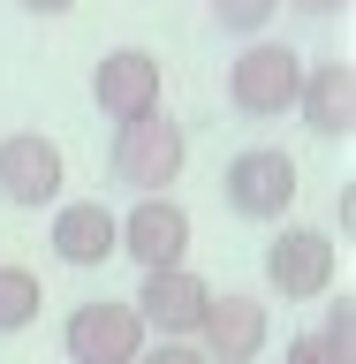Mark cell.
Listing matches in <instances>:
<instances>
[{
    "label": "cell",
    "mask_w": 356,
    "mask_h": 364,
    "mask_svg": "<svg viewBox=\"0 0 356 364\" xmlns=\"http://www.w3.org/2000/svg\"><path fill=\"white\" fill-rule=\"evenodd\" d=\"M182 159H190V136H182V122L167 107L136 114V122H114V182H129L136 198H159L182 175Z\"/></svg>",
    "instance_id": "6da1fadb"
},
{
    "label": "cell",
    "mask_w": 356,
    "mask_h": 364,
    "mask_svg": "<svg viewBox=\"0 0 356 364\" xmlns=\"http://www.w3.org/2000/svg\"><path fill=\"white\" fill-rule=\"evenodd\" d=\"M303 91V53L273 38H250L235 61H227V107L250 114V122H281Z\"/></svg>",
    "instance_id": "7a4b0ae2"
},
{
    "label": "cell",
    "mask_w": 356,
    "mask_h": 364,
    "mask_svg": "<svg viewBox=\"0 0 356 364\" xmlns=\"http://www.w3.org/2000/svg\"><path fill=\"white\" fill-rule=\"evenodd\" d=\"M220 198H227V213H243V220H273L281 228V213L296 205V159L281 152V144H250V152L227 159Z\"/></svg>",
    "instance_id": "3957f363"
},
{
    "label": "cell",
    "mask_w": 356,
    "mask_h": 364,
    "mask_svg": "<svg viewBox=\"0 0 356 364\" xmlns=\"http://www.w3.org/2000/svg\"><path fill=\"white\" fill-rule=\"evenodd\" d=\"M144 318H136V304H114V296H99V304H76L61 326V349L68 364H129L136 349H144Z\"/></svg>",
    "instance_id": "277c9868"
},
{
    "label": "cell",
    "mask_w": 356,
    "mask_h": 364,
    "mask_svg": "<svg viewBox=\"0 0 356 364\" xmlns=\"http://www.w3.org/2000/svg\"><path fill=\"white\" fill-rule=\"evenodd\" d=\"M266 281L281 304H318L334 289V235L326 228H281L266 243Z\"/></svg>",
    "instance_id": "5b68a950"
},
{
    "label": "cell",
    "mask_w": 356,
    "mask_h": 364,
    "mask_svg": "<svg viewBox=\"0 0 356 364\" xmlns=\"http://www.w3.org/2000/svg\"><path fill=\"white\" fill-rule=\"evenodd\" d=\"M114 250H129L144 273L182 266V258H190V213H182L167 190H159V198H136L129 213H114Z\"/></svg>",
    "instance_id": "8992f818"
},
{
    "label": "cell",
    "mask_w": 356,
    "mask_h": 364,
    "mask_svg": "<svg viewBox=\"0 0 356 364\" xmlns=\"http://www.w3.org/2000/svg\"><path fill=\"white\" fill-rule=\"evenodd\" d=\"M266 334H273L266 304L243 296V289H220V296H205V318H198V334H190V341L205 349V364H258Z\"/></svg>",
    "instance_id": "52a82bcc"
},
{
    "label": "cell",
    "mask_w": 356,
    "mask_h": 364,
    "mask_svg": "<svg viewBox=\"0 0 356 364\" xmlns=\"http://www.w3.org/2000/svg\"><path fill=\"white\" fill-rule=\"evenodd\" d=\"M61 182H68V159L53 136L38 129H16V136H0V198L8 205H61Z\"/></svg>",
    "instance_id": "ba28073f"
},
{
    "label": "cell",
    "mask_w": 356,
    "mask_h": 364,
    "mask_svg": "<svg viewBox=\"0 0 356 364\" xmlns=\"http://www.w3.org/2000/svg\"><path fill=\"white\" fill-rule=\"evenodd\" d=\"M205 281L190 266H159V273H144V289L129 296L136 304V318H144V334H159V341H190L198 334V318H205Z\"/></svg>",
    "instance_id": "9c48e42d"
},
{
    "label": "cell",
    "mask_w": 356,
    "mask_h": 364,
    "mask_svg": "<svg viewBox=\"0 0 356 364\" xmlns=\"http://www.w3.org/2000/svg\"><path fill=\"white\" fill-rule=\"evenodd\" d=\"M91 99H99L107 122H136V114H152V107H159V53H144V46H114L107 61L91 68Z\"/></svg>",
    "instance_id": "30bf717a"
},
{
    "label": "cell",
    "mask_w": 356,
    "mask_h": 364,
    "mask_svg": "<svg viewBox=\"0 0 356 364\" xmlns=\"http://www.w3.org/2000/svg\"><path fill=\"white\" fill-rule=\"evenodd\" d=\"M296 114L318 136H349L356 129V61H311L303 91H296Z\"/></svg>",
    "instance_id": "8fae6325"
},
{
    "label": "cell",
    "mask_w": 356,
    "mask_h": 364,
    "mask_svg": "<svg viewBox=\"0 0 356 364\" xmlns=\"http://www.w3.org/2000/svg\"><path fill=\"white\" fill-rule=\"evenodd\" d=\"M53 258H61V266H107L114 258V213L99 198L53 205Z\"/></svg>",
    "instance_id": "7c38bea8"
},
{
    "label": "cell",
    "mask_w": 356,
    "mask_h": 364,
    "mask_svg": "<svg viewBox=\"0 0 356 364\" xmlns=\"http://www.w3.org/2000/svg\"><path fill=\"white\" fill-rule=\"evenodd\" d=\"M45 289H38V273L31 266H0V334H23L31 318H38Z\"/></svg>",
    "instance_id": "4fadbf2b"
},
{
    "label": "cell",
    "mask_w": 356,
    "mask_h": 364,
    "mask_svg": "<svg viewBox=\"0 0 356 364\" xmlns=\"http://www.w3.org/2000/svg\"><path fill=\"white\" fill-rule=\"evenodd\" d=\"M273 8H281V0H212V23L235 31V38H258V31L273 23Z\"/></svg>",
    "instance_id": "5bb4252c"
},
{
    "label": "cell",
    "mask_w": 356,
    "mask_h": 364,
    "mask_svg": "<svg viewBox=\"0 0 356 364\" xmlns=\"http://www.w3.org/2000/svg\"><path fill=\"white\" fill-rule=\"evenodd\" d=\"M318 341H326V349H341V357H356V304H349V296H341L334 311H326V326H318Z\"/></svg>",
    "instance_id": "9a60e30c"
},
{
    "label": "cell",
    "mask_w": 356,
    "mask_h": 364,
    "mask_svg": "<svg viewBox=\"0 0 356 364\" xmlns=\"http://www.w3.org/2000/svg\"><path fill=\"white\" fill-rule=\"evenodd\" d=\"M129 364H205V349L198 341H144Z\"/></svg>",
    "instance_id": "2e32d148"
},
{
    "label": "cell",
    "mask_w": 356,
    "mask_h": 364,
    "mask_svg": "<svg viewBox=\"0 0 356 364\" xmlns=\"http://www.w3.org/2000/svg\"><path fill=\"white\" fill-rule=\"evenodd\" d=\"M288 364H356V357H341V349H326L318 334H296V341H288Z\"/></svg>",
    "instance_id": "e0dca14e"
},
{
    "label": "cell",
    "mask_w": 356,
    "mask_h": 364,
    "mask_svg": "<svg viewBox=\"0 0 356 364\" xmlns=\"http://www.w3.org/2000/svg\"><path fill=\"white\" fill-rule=\"evenodd\" d=\"M23 8H31V16H68L76 0H23Z\"/></svg>",
    "instance_id": "ac0fdd59"
},
{
    "label": "cell",
    "mask_w": 356,
    "mask_h": 364,
    "mask_svg": "<svg viewBox=\"0 0 356 364\" xmlns=\"http://www.w3.org/2000/svg\"><path fill=\"white\" fill-rule=\"evenodd\" d=\"M303 16H334V8H349V0H296Z\"/></svg>",
    "instance_id": "d6986e66"
}]
</instances>
